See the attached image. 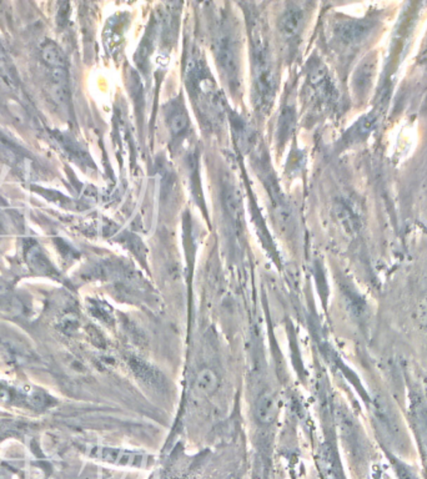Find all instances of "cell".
<instances>
[{"label": "cell", "mask_w": 427, "mask_h": 479, "mask_svg": "<svg viewBox=\"0 0 427 479\" xmlns=\"http://www.w3.org/2000/svg\"><path fill=\"white\" fill-rule=\"evenodd\" d=\"M248 33L251 39L255 105L260 113L265 114L275 100L276 70L266 35L265 23L256 13L248 17Z\"/></svg>", "instance_id": "1"}, {"label": "cell", "mask_w": 427, "mask_h": 479, "mask_svg": "<svg viewBox=\"0 0 427 479\" xmlns=\"http://www.w3.org/2000/svg\"><path fill=\"white\" fill-rule=\"evenodd\" d=\"M186 83L191 96L195 100L205 120L213 125L219 124L225 111L224 100L215 85L206 64L197 54H194L188 62Z\"/></svg>", "instance_id": "2"}, {"label": "cell", "mask_w": 427, "mask_h": 479, "mask_svg": "<svg viewBox=\"0 0 427 479\" xmlns=\"http://www.w3.org/2000/svg\"><path fill=\"white\" fill-rule=\"evenodd\" d=\"M239 35L232 24L227 20L220 23L214 36V52L220 71L232 90L240 84V48Z\"/></svg>", "instance_id": "3"}, {"label": "cell", "mask_w": 427, "mask_h": 479, "mask_svg": "<svg viewBox=\"0 0 427 479\" xmlns=\"http://www.w3.org/2000/svg\"><path fill=\"white\" fill-rule=\"evenodd\" d=\"M307 79L314 96L321 104H330L335 100V87L321 64H312Z\"/></svg>", "instance_id": "4"}, {"label": "cell", "mask_w": 427, "mask_h": 479, "mask_svg": "<svg viewBox=\"0 0 427 479\" xmlns=\"http://www.w3.org/2000/svg\"><path fill=\"white\" fill-rule=\"evenodd\" d=\"M304 17H305V12L304 9L296 4H291V6L283 13V15L279 20V30L281 38L285 39L286 43H294L302 29L304 25Z\"/></svg>", "instance_id": "5"}, {"label": "cell", "mask_w": 427, "mask_h": 479, "mask_svg": "<svg viewBox=\"0 0 427 479\" xmlns=\"http://www.w3.org/2000/svg\"><path fill=\"white\" fill-rule=\"evenodd\" d=\"M220 386V377L216 371L204 367L197 372L192 381V392L200 399H205L216 392Z\"/></svg>", "instance_id": "6"}, {"label": "cell", "mask_w": 427, "mask_h": 479, "mask_svg": "<svg viewBox=\"0 0 427 479\" xmlns=\"http://www.w3.org/2000/svg\"><path fill=\"white\" fill-rule=\"evenodd\" d=\"M279 412V399L272 391H264L260 393L255 402V415L260 423L269 424L277 416Z\"/></svg>", "instance_id": "7"}, {"label": "cell", "mask_w": 427, "mask_h": 479, "mask_svg": "<svg viewBox=\"0 0 427 479\" xmlns=\"http://www.w3.org/2000/svg\"><path fill=\"white\" fill-rule=\"evenodd\" d=\"M167 124L174 136L184 135L189 129V116L181 103H172L167 110Z\"/></svg>", "instance_id": "8"}, {"label": "cell", "mask_w": 427, "mask_h": 479, "mask_svg": "<svg viewBox=\"0 0 427 479\" xmlns=\"http://www.w3.org/2000/svg\"><path fill=\"white\" fill-rule=\"evenodd\" d=\"M369 27L364 23H358V22H349V23L340 24L335 29L336 38L346 44V45H351L358 43L360 39L364 38L365 34L368 33Z\"/></svg>", "instance_id": "9"}, {"label": "cell", "mask_w": 427, "mask_h": 479, "mask_svg": "<svg viewBox=\"0 0 427 479\" xmlns=\"http://www.w3.org/2000/svg\"><path fill=\"white\" fill-rule=\"evenodd\" d=\"M295 124V111L291 106H286L283 109L280 120H279V135H280V141H285L286 138L289 136L293 127Z\"/></svg>", "instance_id": "10"}]
</instances>
